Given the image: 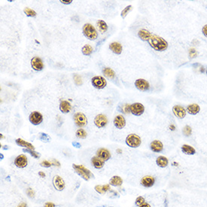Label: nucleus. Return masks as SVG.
<instances>
[{
  "mask_svg": "<svg viewBox=\"0 0 207 207\" xmlns=\"http://www.w3.org/2000/svg\"><path fill=\"white\" fill-rule=\"evenodd\" d=\"M130 108H131V106H130L128 104H124V105H123V106H122V109L121 110V112L125 113V114H127V113L131 112Z\"/></svg>",
  "mask_w": 207,
  "mask_h": 207,
  "instance_id": "4c0bfd02",
  "label": "nucleus"
},
{
  "mask_svg": "<svg viewBox=\"0 0 207 207\" xmlns=\"http://www.w3.org/2000/svg\"><path fill=\"white\" fill-rule=\"evenodd\" d=\"M18 207H27V205L25 203H21L18 205Z\"/></svg>",
  "mask_w": 207,
  "mask_h": 207,
  "instance_id": "3c124183",
  "label": "nucleus"
},
{
  "mask_svg": "<svg viewBox=\"0 0 207 207\" xmlns=\"http://www.w3.org/2000/svg\"><path fill=\"white\" fill-rule=\"evenodd\" d=\"M39 176L41 177V178H44V177H45V173H43V172H39Z\"/></svg>",
  "mask_w": 207,
  "mask_h": 207,
  "instance_id": "864d4df0",
  "label": "nucleus"
},
{
  "mask_svg": "<svg viewBox=\"0 0 207 207\" xmlns=\"http://www.w3.org/2000/svg\"><path fill=\"white\" fill-rule=\"evenodd\" d=\"M24 13L27 14L28 17H36V12L35 11H33L32 9L29 8H26L24 10H23Z\"/></svg>",
  "mask_w": 207,
  "mask_h": 207,
  "instance_id": "72a5a7b5",
  "label": "nucleus"
},
{
  "mask_svg": "<svg viewBox=\"0 0 207 207\" xmlns=\"http://www.w3.org/2000/svg\"><path fill=\"white\" fill-rule=\"evenodd\" d=\"M72 105L70 102H69L66 100H62L60 104V110L62 113H69L71 111Z\"/></svg>",
  "mask_w": 207,
  "mask_h": 207,
  "instance_id": "412c9836",
  "label": "nucleus"
},
{
  "mask_svg": "<svg viewBox=\"0 0 207 207\" xmlns=\"http://www.w3.org/2000/svg\"><path fill=\"white\" fill-rule=\"evenodd\" d=\"M118 152H120V153H121V150H120V149H118Z\"/></svg>",
  "mask_w": 207,
  "mask_h": 207,
  "instance_id": "6e6d98bb",
  "label": "nucleus"
},
{
  "mask_svg": "<svg viewBox=\"0 0 207 207\" xmlns=\"http://www.w3.org/2000/svg\"><path fill=\"white\" fill-rule=\"evenodd\" d=\"M109 48H110V50L112 51L113 53L116 54H121L122 50H123L122 45H121L120 43L116 42V41L111 43L110 45H109Z\"/></svg>",
  "mask_w": 207,
  "mask_h": 207,
  "instance_id": "6ab92c4d",
  "label": "nucleus"
},
{
  "mask_svg": "<svg viewBox=\"0 0 207 207\" xmlns=\"http://www.w3.org/2000/svg\"><path fill=\"white\" fill-rule=\"evenodd\" d=\"M200 108L197 104H191L187 106V112L189 113L190 114H198L200 112Z\"/></svg>",
  "mask_w": 207,
  "mask_h": 207,
  "instance_id": "5701e85b",
  "label": "nucleus"
},
{
  "mask_svg": "<svg viewBox=\"0 0 207 207\" xmlns=\"http://www.w3.org/2000/svg\"><path fill=\"white\" fill-rule=\"evenodd\" d=\"M189 54L191 58H194V57H195L196 56V51L194 49H191L189 51Z\"/></svg>",
  "mask_w": 207,
  "mask_h": 207,
  "instance_id": "37998d69",
  "label": "nucleus"
},
{
  "mask_svg": "<svg viewBox=\"0 0 207 207\" xmlns=\"http://www.w3.org/2000/svg\"><path fill=\"white\" fill-rule=\"evenodd\" d=\"M31 66L36 71H41L44 68V63L39 57H35L31 60Z\"/></svg>",
  "mask_w": 207,
  "mask_h": 207,
  "instance_id": "f8f14e48",
  "label": "nucleus"
},
{
  "mask_svg": "<svg viewBox=\"0 0 207 207\" xmlns=\"http://www.w3.org/2000/svg\"><path fill=\"white\" fill-rule=\"evenodd\" d=\"M123 183V179L118 175H114L109 181V185H110L114 186V187H118L121 186Z\"/></svg>",
  "mask_w": 207,
  "mask_h": 207,
  "instance_id": "393cba45",
  "label": "nucleus"
},
{
  "mask_svg": "<svg viewBox=\"0 0 207 207\" xmlns=\"http://www.w3.org/2000/svg\"><path fill=\"white\" fill-rule=\"evenodd\" d=\"M132 8H133L132 6H128L125 8L123 11H121V18H126V16L128 14V13L132 10Z\"/></svg>",
  "mask_w": 207,
  "mask_h": 207,
  "instance_id": "473e14b6",
  "label": "nucleus"
},
{
  "mask_svg": "<svg viewBox=\"0 0 207 207\" xmlns=\"http://www.w3.org/2000/svg\"><path fill=\"white\" fill-rule=\"evenodd\" d=\"M155 179L151 175H146L144 176L141 179V185L145 187H151L154 185Z\"/></svg>",
  "mask_w": 207,
  "mask_h": 207,
  "instance_id": "f3484780",
  "label": "nucleus"
},
{
  "mask_svg": "<svg viewBox=\"0 0 207 207\" xmlns=\"http://www.w3.org/2000/svg\"><path fill=\"white\" fill-rule=\"evenodd\" d=\"M156 163L160 167L164 168L167 166L169 161H168V159L164 156H159L156 160Z\"/></svg>",
  "mask_w": 207,
  "mask_h": 207,
  "instance_id": "a878e982",
  "label": "nucleus"
},
{
  "mask_svg": "<svg viewBox=\"0 0 207 207\" xmlns=\"http://www.w3.org/2000/svg\"><path fill=\"white\" fill-rule=\"evenodd\" d=\"M23 151L24 152H28V153H29L31 154V155H32L33 157H35V158H39V157H40L39 154L38 153V152H35L34 150H30V149L24 148V149H23Z\"/></svg>",
  "mask_w": 207,
  "mask_h": 207,
  "instance_id": "f704fd0d",
  "label": "nucleus"
},
{
  "mask_svg": "<svg viewBox=\"0 0 207 207\" xmlns=\"http://www.w3.org/2000/svg\"><path fill=\"white\" fill-rule=\"evenodd\" d=\"M95 190L100 194H105L103 192V190H102V185H96L95 186Z\"/></svg>",
  "mask_w": 207,
  "mask_h": 207,
  "instance_id": "79ce46f5",
  "label": "nucleus"
},
{
  "mask_svg": "<svg viewBox=\"0 0 207 207\" xmlns=\"http://www.w3.org/2000/svg\"><path fill=\"white\" fill-rule=\"evenodd\" d=\"M72 2V0H69V1H63V0H60V2H62V4H65V5H69L71 2Z\"/></svg>",
  "mask_w": 207,
  "mask_h": 207,
  "instance_id": "09e8293b",
  "label": "nucleus"
},
{
  "mask_svg": "<svg viewBox=\"0 0 207 207\" xmlns=\"http://www.w3.org/2000/svg\"><path fill=\"white\" fill-rule=\"evenodd\" d=\"M97 28L100 32H105L108 29V26L105 21L102 20H100L97 23Z\"/></svg>",
  "mask_w": 207,
  "mask_h": 207,
  "instance_id": "cd10ccee",
  "label": "nucleus"
},
{
  "mask_svg": "<svg viewBox=\"0 0 207 207\" xmlns=\"http://www.w3.org/2000/svg\"><path fill=\"white\" fill-rule=\"evenodd\" d=\"M74 80H75V83L76 84V85L79 86L82 84L81 78L79 75H75V76H74Z\"/></svg>",
  "mask_w": 207,
  "mask_h": 207,
  "instance_id": "58836bf2",
  "label": "nucleus"
},
{
  "mask_svg": "<svg viewBox=\"0 0 207 207\" xmlns=\"http://www.w3.org/2000/svg\"><path fill=\"white\" fill-rule=\"evenodd\" d=\"M39 139L41 141L45 142H48L51 140V137L48 135V134L45 133H39Z\"/></svg>",
  "mask_w": 207,
  "mask_h": 207,
  "instance_id": "2f4dec72",
  "label": "nucleus"
},
{
  "mask_svg": "<svg viewBox=\"0 0 207 207\" xmlns=\"http://www.w3.org/2000/svg\"><path fill=\"white\" fill-rule=\"evenodd\" d=\"M130 109H131V112L133 114L136 115V116H139V115H141L144 113L145 107L142 103L136 102V103H133L131 105Z\"/></svg>",
  "mask_w": 207,
  "mask_h": 207,
  "instance_id": "0eeeda50",
  "label": "nucleus"
},
{
  "mask_svg": "<svg viewBox=\"0 0 207 207\" xmlns=\"http://www.w3.org/2000/svg\"><path fill=\"white\" fill-rule=\"evenodd\" d=\"M14 164L16 165L18 168H24L28 164V161H27V157H26L24 154H20V155L18 156L15 158L14 161Z\"/></svg>",
  "mask_w": 207,
  "mask_h": 207,
  "instance_id": "4468645a",
  "label": "nucleus"
},
{
  "mask_svg": "<svg viewBox=\"0 0 207 207\" xmlns=\"http://www.w3.org/2000/svg\"><path fill=\"white\" fill-rule=\"evenodd\" d=\"M93 47L91 46V45H84V47L82 48V50H81V51H82L83 54L84 55L86 56H89L91 55V54H92V52H93Z\"/></svg>",
  "mask_w": 207,
  "mask_h": 207,
  "instance_id": "c756f323",
  "label": "nucleus"
},
{
  "mask_svg": "<svg viewBox=\"0 0 207 207\" xmlns=\"http://www.w3.org/2000/svg\"><path fill=\"white\" fill-rule=\"evenodd\" d=\"M92 84L97 89H102L106 86V80L102 76H95L91 80Z\"/></svg>",
  "mask_w": 207,
  "mask_h": 207,
  "instance_id": "423d86ee",
  "label": "nucleus"
},
{
  "mask_svg": "<svg viewBox=\"0 0 207 207\" xmlns=\"http://www.w3.org/2000/svg\"><path fill=\"white\" fill-rule=\"evenodd\" d=\"M202 32H203V33L204 36H205L206 37H207V24H206V25L204 26L203 27Z\"/></svg>",
  "mask_w": 207,
  "mask_h": 207,
  "instance_id": "49530a36",
  "label": "nucleus"
},
{
  "mask_svg": "<svg viewBox=\"0 0 207 207\" xmlns=\"http://www.w3.org/2000/svg\"><path fill=\"white\" fill-rule=\"evenodd\" d=\"M141 143V138L136 134H130L126 138V144L131 148H138Z\"/></svg>",
  "mask_w": 207,
  "mask_h": 207,
  "instance_id": "20e7f679",
  "label": "nucleus"
},
{
  "mask_svg": "<svg viewBox=\"0 0 207 207\" xmlns=\"http://www.w3.org/2000/svg\"><path fill=\"white\" fill-rule=\"evenodd\" d=\"M108 119L107 117L105 116L103 114H100L97 115V117L94 119V123L99 128H102L104 127L105 125L107 124Z\"/></svg>",
  "mask_w": 207,
  "mask_h": 207,
  "instance_id": "9d476101",
  "label": "nucleus"
},
{
  "mask_svg": "<svg viewBox=\"0 0 207 207\" xmlns=\"http://www.w3.org/2000/svg\"><path fill=\"white\" fill-rule=\"evenodd\" d=\"M145 203V200L143 196H139V197H137V198H136V205L138 206H140L141 205H142V204Z\"/></svg>",
  "mask_w": 207,
  "mask_h": 207,
  "instance_id": "e433bc0d",
  "label": "nucleus"
},
{
  "mask_svg": "<svg viewBox=\"0 0 207 207\" xmlns=\"http://www.w3.org/2000/svg\"><path fill=\"white\" fill-rule=\"evenodd\" d=\"M72 145H73L75 147H76V148H80L81 147L80 144H79V142H72Z\"/></svg>",
  "mask_w": 207,
  "mask_h": 207,
  "instance_id": "8fccbe9b",
  "label": "nucleus"
},
{
  "mask_svg": "<svg viewBox=\"0 0 207 207\" xmlns=\"http://www.w3.org/2000/svg\"><path fill=\"white\" fill-rule=\"evenodd\" d=\"M102 190H103L104 193H106L108 191L110 190V186H109V185H102Z\"/></svg>",
  "mask_w": 207,
  "mask_h": 207,
  "instance_id": "c03bdc74",
  "label": "nucleus"
},
{
  "mask_svg": "<svg viewBox=\"0 0 207 207\" xmlns=\"http://www.w3.org/2000/svg\"><path fill=\"white\" fill-rule=\"evenodd\" d=\"M74 121L76 126L79 127H84L88 123L87 117L85 116V114L81 112H78L74 115Z\"/></svg>",
  "mask_w": 207,
  "mask_h": 207,
  "instance_id": "39448f33",
  "label": "nucleus"
},
{
  "mask_svg": "<svg viewBox=\"0 0 207 207\" xmlns=\"http://www.w3.org/2000/svg\"><path fill=\"white\" fill-rule=\"evenodd\" d=\"M72 167L75 170V173L79 174V175L82 177L83 179L86 181H88L91 178L93 177V174L88 169L84 167L82 165L72 164Z\"/></svg>",
  "mask_w": 207,
  "mask_h": 207,
  "instance_id": "f03ea898",
  "label": "nucleus"
},
{
  "mask_svg": "<svg viewBox=\"0 0 207 207\" xmlns=\"http://www.w3.org/2000/svg\"><path fill=\"white\" fill-rule=\"evenodd\" d=\"M16 143L17 145H19V146L24 147V148H27V149H30V150H34L35 149L34 146H33L31 143L27 142L24 141V140L22 139H17Z\"/></svg>",
  "mask_w": 207,
  "mask_h": 207,
  "instance_id": "4be33fe9",
  "label": "nucleus"
},
{
  "mask_svg": "<svg viewBox=\"0 0 207 207\" xmlns=\"http://www.w3.org/2000/svg\"><path fill=\"white\" fill-rule=\"evenodd\" d=\"M29 121L33 125H39L42 122L43 116L42 114L39 112H33L29 115Z\"/></svg>",
  "mask_w": 207,
  "mask_h": 207,
  "instance_id": "6e6552de",
  "label": "nucleus"
},
{
  "mask_svg": "<svg viewBox=\"0 0 207 207\" xmlns=\"http://www.w3.org/2000/svg\"><path fill=\"white\" fill-rule=\"evenodd\" d=\"M170 127V130H172V131H174V130H175V127H174L173 125H171Z\"/></svg>",
  "mask_w": 207,
  "mask_h": 207,
  "instance_id": "5fc2aeb1",
  "label": "nucleus"
},
{
  "mask_svg": "<svg viewBox=\"0 0 207 207\" xmlns=\"http://www.w3.org/2000/svg\"><path fill=\"white\" fill-rule=\"evenodd\" d=\"M75 134H76L77 137L79 138V139H85L87 137V135H88L87 132L83 129H79L76 131Z\"/></svg>",
  "mask_w": 207,
  "mask_h": 207,
  "instance_id": "7c9ffc66",
  "label": "nucleus"
},
{
  "mask_svg": "<svg viewBox=\"0 0 207 207\" xmlns=\"http://www.w3.org/2000/svg\"><path fill=\"white\" fill-rule=\"evenodd\" d=\"M40 165H41V166H43V167H50V166H52V163L51 161H43L42 162L40 163Z\"/></svg>",
  "mask_w": 207,
  "mask_h": 207,
  "instance_id": "ea45409f",
  "label": "nucleus"
},
{
  "mask_svg": "<svg viewBox=\"0 0 207 207\" xmlns=\"http://www.w3.org/2000/svg\"><path fill=\"white\" fill-rule=\"evenodd\" d=\"M135 86L138 90L141 91H147L150 88V84L146 80L139 79L135 81Z\"/></svg>",
  "mask_w": 207,
  "mask_h": 207,
  "instance_id": "1a4fd4ad",
  "label": "nucleus"
},
{
  "mask_svg": "<svg viewBox=\"0 0 207 207\" xmlns=\"http://www.w3.org/2000/svg\"><path fill=\"white\" fill-rule=\"evenodd\" d=\"M97 157L101 159L102 161H107L111 158V153L106 148H99L97 152Z\"/></svg>",
  "mask_w": 207,
  "mask_h": 207,
  "instance_id": "ddd939ff",
  "label": "nucleus"
},
{
  "mask_svg": "<svg viewBox=\"0 0 207 207\" xmlns=\"http://www.w3.org/2000/svg\"><path fill=\"white\" fill-rule=\"evenodd\" d=\"M173 114H175V116L178 118L182 119L186 116V112L187 111L184 109V108L181 106V105H174L173 108Z\"/></svg>",
  "mask_w": 207,
  "mask_h": 207,
  "instance_id": "2eb2a0df",
  "label": "nucleus"
},
{
  "mask_svg": "<svg viewBox=\"0 0 207 207\" xmlns=\"http://www.w3.org/2000/svg\"><path fill=\"white\" fill-rule=\"evenodd\" d=\"M150 148L151 149H152V151H153L154 152H157V153H159V152H162L163 149V143L161 142V141H159V140H154V141H153L151 143Z\"/></svg>",
  "mask_w": 207,
  "mask_h": 207,
  "instance_id": "a211bd4d",
  "label": "nucleus"
},
{
  "mask_svg": "<svg viewBox=\"0 0 207 207\" xmlns=\"http://www.w3.org/2000/svg\"><path fill=\"white\" fill-rule=\"evenodd\" d=\"M45 207H55V205H54L53 203L48 202V203H46L45 204Z\"/></svg>",
  "mask_w": 207,
  "mask_h": 207,
  "instance_id": "de8ad7c7",
  "label": "nucleus"
},
{
  "mask_svg": "<svg viewBox=\"0 0 207 207\" xmlns=\"http://www.w3.org/2000/svg\"><path fill=\"white\" fill-rule=\"evenodd\" d=\"M182 151L183 153L187 155H193L196 153V150L191 145H183L182 147Z\"/></svg>",
  "mask_w": 207,
  "mask_h": 207,
  "instance_id": "bb28decb",
  "label": "nucleus"
},
{
  "mask_svg": "<svg viewBox=\"0 0 207 207\" xmlns=\"http://www.w3.org/2000/svg\"><path fill=\"white\" fill-rule=\"evenodd\" d=\"M148 43L152 48L157 51H163L168 48L167 41L157 35H152L148 40Z\"/></svg>",
  "mask_w": 207,
  "mask_h": 207,
  "instance_id": "f257e3e1",
  "label": "nucleus"
},
{
  "mask_svg": "<svg viewBox=\"0 0 207 207\" xmlns=\"http://www.w3.org/2000/svg\"><path fill=\"white\" fill-rule=\"evenodd\" d=\"M53 185H54L55 189L59 191H62L65 188V186H66L64 180L60 175H55L54 176V179H53Z\"/></svg>",
  "mask_w": 207,
  "mask_h": 207,
  "instance_id": "9b49d317",
  "label": "nucleus"
},
{
  "mask_svg": "<svg viewBox=\"0 0 207 207\" xmlns=\"http://www.w3.org/2000/svg\"><path fill=\"white\" fill-rule=\"evenodd\" d=\"M138 36H139V39H141V40L142 41H148L150 39L151 36H152V34L150 32L145 29H142L138 32Z\"/></svg>",
  "mask_w": 207,
  "mask_h": 207,
  "instance_id": "aec40b11",
  "label": "nucleus"
},
{
  "mask_svg": "<svg viewBox=\"0 0 207 207\" xmlns=\"http://www.w3.org/2000/svg\"><path fill=\"white\" fill-rule=\"evenodd\" d=\"M51 163H52V165H54V166H60V163L57 161H56L55 159H53V160L51 161Z\"/></svg>",
  "mask_w": 207,
  "mask_h": 207,
  "instance_id": "a18cd8bd",
  "label": "nucleus"
},
{
  "mask_svg": "<svg viewBox=\"0 0 207 207\" xmlns=\"http://www.w3.org/2000/svg\"><path fill=\"white\" fill-rule=\"evenodd\" d=\"M83 33L84 36L90 40H95L97 39L98 33L95 27L90 23H86L83 27Z\"/></svg>",
  "mask_w": 207,
  "mask_h": 207,
  "instance_id": "7ed1b4c3",
  "label": "nucleus"
},
{
  "mask_svg": "<svg viewBox=\"0 0 207 207\" xmlns=\"http://www.w3.org/2000/svg\"><path fill=\"white\" fill-rule=\"evenodd\" d=\"M191 133H192V129H191V127H190V126H188V125L185 126V127L183 128V133H184L186 136H191Z\"/></svg>",
  "mask_w": 207,
  "mask_h": 207,
  "instance_id": "c9c22d12",
  "label": "nucleus"
},
{
  "mask_svg": "<svg viewBox=\"0 0 207 207\" xmlns=\"http://www.w3.org/2000/svg\"><path fill=\"white\" fill-rule=\"evenodd\" d=\"M139 207H151V206L149 205L148 203H145L142 204V205H141L140 206H139Z\"/></svg>",
  "mask_w": 207,
  "mask_h": 207,
  "instance_id": "603ef678",
  "label": "nucleus"
},
{
  "mask_svg": "<svg viewBox=\"0 0 207 207\" xmlns=\"http://www.w3.org/2000/svg\"><path fill=\"white\" fill-rule=\"evenodd\" d=\"M206 73H207V71H206Z\"/></svg>",
  "mask_w": 207,
  "mask_h": 207,
  "instance_id": "4d7b16f0",
  "label": "nucleus"
},
{
  "mask_svg": "<svg viewBox=\"0 0 207 207\" xmlns=\"http://www.w3.org/2000/svg\"><path fill=\"white\" fill-rule=\"evenodd\" d=\"M114 125L118 129H123L126 126V120L123 115H117L114 119Z\"/></svg>",
  "mask_w": 207,
  "mask_h": 207,
  "instance_id": "dca6fc26",
  "label": "nucleus"
},
{
  "mask_svg": "<svg viewBox=\"0 0 207 207\" xmlns=\"http://www.w3.org/2000/svg\"><path fill=\"white\" fill-rule=\"evenodd\" d=\"M91 163L93 165L96 169H102L104 166V161H102L101 159L98 157H93L91 159Z\"/></svg>",
  "mask_w": 207,
  "mask_h": 207,
  "instance_id": "b1692460",
  "label": "nucleus"
},
{
  "mask_svg": "<svg viewBox=\"0 0 207 207\" xmlns=\"http://www.w3.org/2000/svg\"><path fill=\"white\" fill-rule=\"evenodd\" d=\"M102 72H103L104 75L108 79H113L115 77V72L110 68H105Z\"/></svg>",
  "mask_w": 207,
  "mask_h": 207,
  "instance_id": "c85d7f7f",
  "label": "nucleus"
},
{
  "mask_svg": "<svg viewBox=\"0 0 207 207\" xmlns=\"http://www.w3.org/2000/svg\"><path fill=\"white\" fill-rule=\"evenodd\" d=\"M27 195H28L30 198H33L35 196V192L32 189V188H30V187H29V188H27Z\"/></svg>",
  "mask_w": 207,
  "mask_h": 207,
  "instance_id": "a19ab883",
  "label": "nucleus"
}]
</instances>
